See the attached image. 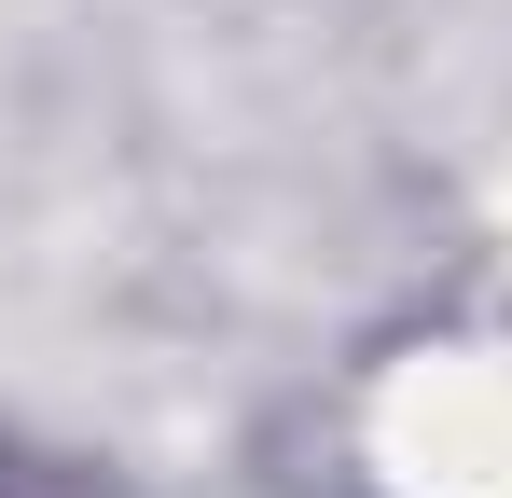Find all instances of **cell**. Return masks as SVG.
Listing matches in <instances>:
<instances>
[{"instance_id": "6da1fadb", "label": "cell", "mask_w": 512, "mask_h": 498, "mask_svg": "<svg viewBox=\"0 0 512 498\" xmlns=\"http://www.w3.org/2000/svg\"><path fill=\"white\" fill-rule=\"evenodd\" d=\"M0 498H125V485L84 471V457H56V443H28V429H0Z\"/></svg>"}]
</instances>
